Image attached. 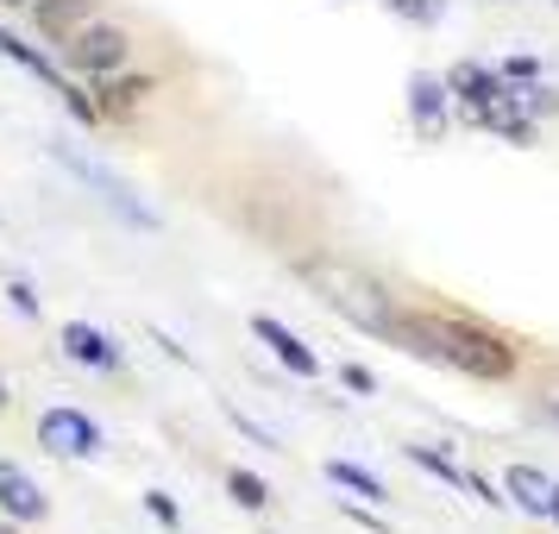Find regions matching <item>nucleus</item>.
<instances>
[{
	"instance_id": "f257e3e1",
	"label": "nucleus",
	"mask_w": 559,
	"mask_h": 534,
	"mask_svg": "<svg viewBox=\"0 0 559 534\" xmlns=\"http://www.w3.org/2000/svg\"><path fill=\"white\" fill-rule=\"evenodd\" d=\"M390 346H403V353L428 358V365H447V371L478 378V383H509L515 365H522V353H515L497 328H484L472 315H428V308H421V315L403 308Z\"/></svg>"
},
{
	"instance_id": "f03ea898",
	"label": "nucleus",
	"mask_w": 559,
	"mask_h": 534,
	"mask_svg": "<svg viewBox=\"0 0 559 534\" xmlns=\"http://www.w3.org/2000/svg\"><path fill=\"white\" fill-rule=\"evenodd\" d=\"M296 277L321 296V302L346 321V328L358 333H371V340H396V321H403V302L383 289L365 264H353V258H328V252H314V258H296Z\"/></svg>"
},
{
	"instance_id": "7ed1b4c3",
	"label": "nucleus",
	"mask_w": 559,
	"mask_h": 534,
	"mask_svg": "<svg viewBox=\"0 0 559 534\" xmlns=\"http://www.w3.org/2000/svg\"><path fill=\"white\" fill-rule=\"evenodd\" d=\"M57 164H63V170H70L76 182H88V189H95V195H102V202L114 207V214H120L127 227H139V233H157V214H152L145 202H139V195H132V182H127V177H114L107 164H95V157L70 152V145H57Z\"/></svg>"
},
{
	"instance_id": "20e7f679",
	"label": "nucleus",
	"mask_w": 559,
	"mask_h": 534,
	"mask_svg": "<svg viewBox=\"0 0 559 534\" xmlns=\"http://www.w3.org/2000/svg\"><path fill=\"white\" fill-rule=\"evenodd\" d=\"M127 51H132V38L120 26H107V20H88V26L76 32V38H63V63L76 70V76H120L127 70Z\"/></svg>"
},
{
	"instance_id": "39448f33",
	"label": "nucleus",
	"mask_w": 559,
	"mask_h": 534,
	"mask_svg": "<svg viewBox=\"0 0 559 534\" xmlns=\"http://www.w3.org/2000/svg\"><path fill=\"white\" fill-rule=\"evenodd\" d=\"M0 57H13V63H20V70H32V76L51 88V95H63L70 120H82V127H95V120H102V102H95V95H82L76 82L63 76V70H57V63H51L45 51H38V45H26L20 32H0Z\"/></svg>"
},
{
	"instance_id": "423d86ee",
	"label": "nucleus",
	"mask_w": 559,
	"mask_h": 534,
	"mask_svg": "<svg viewBox=\"0 0 559 534\" xmlns=\"http://www.w3.org/2000/svg\"><path fill=\"white\" fill-rule=\"evenodd\" d=\"M408 127H415V139L421 145H440L447 132H453V114H459V102H453V88H447V76H433V70H415L408 76Z\"/></svg>"
},
{
	"instance_id": "0eeeda50",
	"label": "nucleus",
	"mask_w": 559,
	"mask_h": 534,
	"mask_svg": "<svg viewBox=\"0 0 559 534\" xmlns=\"http://www.w3.org/2000/svg\"><path fill=\"white\" fill-rule=\"evenodd\" d=\"M38 447L57 459H95L102 453V428H95V415H82V408H45L38 415Z\"/></svg>"
},
{
	"instance_id": "6e6552de",
	"label": "nucleus",
	"mask_w": 559,
	"mask_h": 534,
	"mask_svg": "<svg viewBox=\"0 0 559 534\" xmlns=\"http://www.w3.org/2000/svg\"><path fill=\"white\" fill-rule=\"evenodd\" d=\"M447 88H453L459 114H465V120L478 127V114H484V107L503 102L509 82H503V70H490V63H472V57H465V63H453V70H447Z\"/></svg>"
},
{
	"instance_id": "1a4fd4ad",
	"label": "nucleus",
	"mask_w": 559,
	"mask_h": 534,
	"mask_svg": "<svg viewBox=\"0 0 559 534\" xmlns=\"http://www.w3.org/2000/svg\"><path fill=\"white\" fill-rule=\"evenodd\" d=\"M252 340H264V346H271V358H277L283 371H296V378H321V358H314V346H308L296 328H283L277 315H252Z\"/></svg>"
},
{
	"instance_id": "9d476101",
	"label": "nucleus",
	"mask_w": 559,
	"mask_h": 534,
	"mask_svg": "<svg viewBox=\"0 0 559 534\" xmlns=\"http://www.w3.org/2000/svg\"><path fill=\"white\" fill-rule=\"evenodd\" d=\"M503 497L522 515H534V522H554V497H559V478H547L540 465H503Z\"/></svg>"
},
{
	"instance_id": "9b49d317",
	"label": "nucleus",
	"mask_w": 559,
	"mask_h": 534,
	"mask_svg": "<svg viewBox=\"0 0 559 534\" xmlns=\"http://www.w3.org/2000/svg\"><path fill=\"white\" fill-rule=\"evenodd\" d=\"M63 358H70V365H88V371H120V365H127L120 340L102 333V328H88V321H70V328H63Z\"/></svg>"
},
{
	"instance_id": "f8f14e48",
	"label": "nucleus",
	"mask_w": 559,
	"mask_h": 534,
	"mask_svg": "<svg viewBox=\"0 0 559 534\" xmlns=\"http://www.w3.org/2000/svg\"><path fill=\"white\" fill-rule=\"evenodd\" d=\"M0 509H7L13 522H45L51 497H45V484L32 478V472H20V465L0 459Z\"/></svg>"
},
{
	"instance_id": "ddd939ff",
	"label": "nucleus",
	"mask_w": 559,
	"mask_h": 534,
	"mask_svg": "<svg viewBox=\"0 0 559 534\" xmlns=\"http://www.w3.org/2000/svg\"><path fill=\"white\" fill-rule=\"evenodd\" d=\"M32 20H38V32L45 38H76L88 20H95V0H32Z\"/></svg>"
},
{
	"instance_id": "4468645a",
	"label": "nucleus",
	"mask_w": 559,
	"mask_h": 534,
	"mask_svg": "<svg viewBox=\"0 0 559 534\" xmlns=\"http://www.w3.org/2000/svg\"><path fill=\"white\" fill-rule=\"evenodd\" d=\"M328 484H340L346 497H358V503H390V490H383L378 472H365V465H353V459H328Z\"/></svg>"
},
{
	"instance_id": "2eb2a0df",
	"label": "nucleus",
	"mask_w": 559,
	"mask_h": 534,
	"mask_svg": "<svg viewBox=\"0 0 559 534\" xmlns=\"http://www.w3.org/2000/svg\"><path fill=\"white\" fill-rule=\"evenodd\" d=\"M403 459H408V465H421L428 478H440L447 490H459V497H472V472H465V465H459L453 453H433V447H421V440H415V447H403Z\"/></svg>"
},
{
	"instance_id": "dca6fc26",
	"label": "nucleus",
	"mask_w": 559,
	"mask_h": 534,
	"mask_svg": "<svg viewBox=\"0 0 559 534\" xmlns=\"http://www.w3.org/2000/svg\"><path fill=\"white\" fill-rule=\"evenodd\" d=\"M152 95V82L145 76H107L102 88V114H114V120H127V114H139V102Z\"/></svg>"
},
{
	"instance_id": "f3484780",
	"label": "nucleus",
	"mask_w": 559,
	"mask_h": 534,
	"mask_svg": "<svg viewBox=\"0 0 559 534\" xmlns=\"http://www.w3.org/2000/svg\"><path fill=\"white\" fill-rule=\"evenodd\" d=\"M227 490H233V503L239 509H264L271 503V484L258 478V472H227Z\"/></svg>"
},
{
	"instance_id": "a211bd4d",
	"label": "nucleus",
	"mask_w": 559,
	"mask_h": 534,
	"mask_svg": "<svg viewBox=\"0 0 559 534\" xmlns=\"http://www.w3.org/2000/svg\"><path fill=\"white\" fill-rule=\"evenodd\" d=\"M396 20H408V26H433L440 13H447V0H383Z\"/></svg>"
},
{
	"instance_id": "6ab92c4d",
	"label": "nucleus",
	"mask_w": 559,
	"mask_h": 534,
	"mask_svg": "<svg viewBox=\"0 0 559 534\" xmlns=\"http://www.w3.org/2000/svg\"><path fill=\"white\" fill-rule=\"evenodd\" d=\"M515 102H522V114H528V120H547V114H559V95H554V88H540V82L515 88Z\"/></svg>"
},
{
	"instance_id": "aec40b11",
	"label": "nucleus",
	"mask_w": 559,
	"mask_h": 534,
	"mask_svg": "<svg viewBox=\"0 0 559 534\" xmlns=\"http://www.w3.org/2000/svg\"><path fill=\"white\" fill-rule=\"evenodd\" d=\"M7 302H13V315H26V321L45 315V302H38V289H32V283H7Z\"/></svg>"
},
{
	"instance_id": "412c9836",
	"label": "nucleus",
	"mask_w": 559,
	"mask_h": 534,
	"mask_svg": "<svg viewBox=\"0 0 559 534\" xmlns=\"http://www.w3.org/2000/svg\"><path fill=\"white\" fill-rule=\"evenodd\" d=\"M340 383H346V390H353V396H378V378H371V371H365V365H353V358H346V365H340Z\"/></svg>"
},
{
	"instance_id": "4be33fe9",
	"label": "nucleus",
	"mask_w": 559,
	"mask_h": 534,
	"mask_svg": "<svg viewBox=\"0 0 559 534\" xmlns=\"http://www.w3.org/2000/svg\"><path fill=\"white\" fill-rule=\"evenodd\" d=\"M145 509H152V515H157V522H164V529H182L177 503H170V497H164V490H145Z\"/></svg>"
},
{
	"instance_id": "5701e85b",
	"label": "nucleus",
	"mask_w": 559,
	"mask_h": 534,
	"mask_svg": "<svg viewBox=\"0 0 559 534\" xmlns=\"http://www.w3.org/2000/svg\"><path fill=\"white\" fill-rule=\"evenodd\" d=\"M534 415H540L547 428H559V383H547V390L534 396Z\"/></svg>"
},
{
	"instance_id": "b1692460",
	"label": "nucleus",
	"mask_w": 559,
	"mask_h": 534,
	"mask_svg": "<svg viewBox=\"0 0 559 534\" xmlns=\"http://www.w3.org/2000/svg\"><path fill=\"white\" fill-rule=\"evenodd\" d=\"M534 76H540L534 57H503V82H534Z\"/></svg>"
},
{
	"instance_id": "393cba45",
	"label": "nucleus",
	"mask_w": 559,
	"mask_h": 534,
	"mask_svg": "<svg viewBox=\"0 0 559 534\" xmlns=\"http://www.w3.org/2000/svg\"><path fill=\"white\" fill-rule=\"evenodd\" d=\"M7 403H13V396H7V383H0V408H7Z\"/></svg>"
},
{
	"instance_id": "a878e982",
	"label": "nucleus",
	"mask_w": 559,
	"mask_h": 534,
	"mask_svg": "<svg viewBox=\"0 0 559 534\" xmlns=\"http://www.w3.org/2000/svg\"><path fill=\"white\" fill-rule=\"evenodd\" d=\"M0 7H32V0H0Z\"/></svg>"
},
{
	"instance_id": "bb28decb",
	"label": "nucleus",
	"mask_w": 559,
	"mask_h": 534,
	"mask_svg": "<svg viewBox=\"0 0 559 534\" xmlns=\"http://www.w3.org/2000/svg\"><path fill=\"white\" fill-rule=\"evenodd\" d=\"M554 529H559V497H554Z\"/></svg>"
},
{
	"instance_id": "cd10ccee",
	"label": "nucleus",
	"mask_w": 559,
	"mask_h": 534,
	"mask_svg": "<svg viewBox=\"0 0 559 534\" xmlns=\"http://www.w3.org/2000/svg\"><path fill=\"white\" fill-rule=\"evenodd\" d=\"M0 534H13V529H0Z\"/></svg>"
},
{
	"instance_id": "c85d7f7f",
	"label": "nucleus",
	"mask_w": 559,
	"mask_h": 534,
	"mask_svg": "<svg viewBox=\"0 0 559 534\" xmlns=\"http://www.w3.org/2000/svg\"><path fill=\"white\" fill-rule=\"evenodd\" d=\"M554 7H559V0H554Z\"/></svg>"
}]
</instances>
